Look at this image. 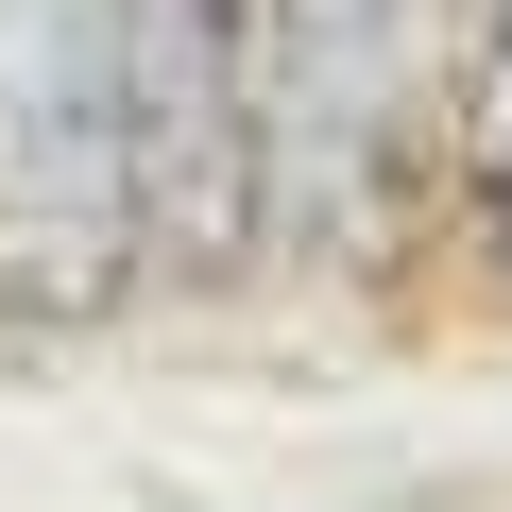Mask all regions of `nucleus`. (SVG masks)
<instances>
[{"mask_svg":"<svg viewBox=\"0 0 512 512\" xmlns=\"http://www.w3.org/2000/svg\"><path fill=\"white\" fill-rule=\"evenodd\" d=\"M137 0H0V308L86 325L137 291Z\"/></svg>","mask_w":512,"mask_h":512,"instance_id":"1","label":"nucleus"},{"mask_svg":"<svg viewBox=\"0 0 512 512\" xmlns=\"http://www.w3.org/2000/svg\"><path fill=\"white\" fill-rule=\"evenodd\" d=\"M137 274L239 291L274 256V52L256 0H137Z\"/></svg>","mask_w":512,"mask_h":512,"instance_id":"3","label":"nucleus"},{"mask_svg":"<svg viewBox=\"0 0 512 512\" xmlns=\"http://www.w3.org/2000/svg\"><path fill=\"white\" fill-rule=\"evenodd\" d=\"M461 222H478V274L512 291V0L461 18Z\"/></svg>","mask_w":512,"mask_h":512,"instance_id":"4","label":"nucleus"},{"mask_svg":"<svg viewBox=\"0 0 512 512\" xmlns=\"http://www.w3.org/2000/svg\"><path fill=\"white\" fill-rule=\"evenodd\" d=\"M256 52H274V239L376 256L427 171L444 0H256Z\"/></svg>","mask_w":512,"mask_h":512,"instance_id":"2","label":"nucleus"}]
</instances>
